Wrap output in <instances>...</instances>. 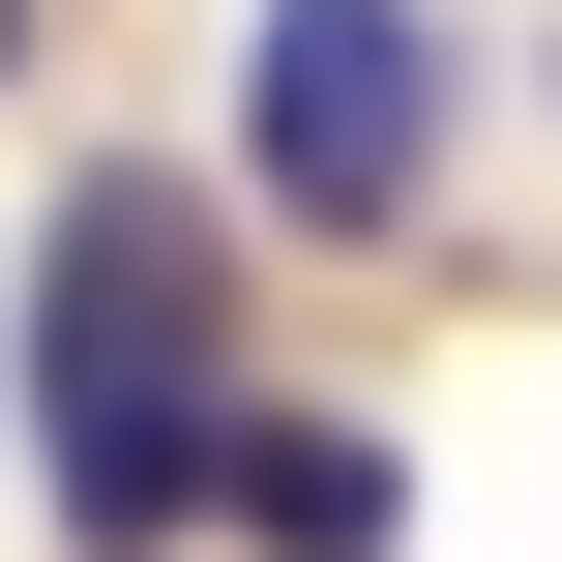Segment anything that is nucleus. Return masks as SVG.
Returning <instances> with one entry per match:
<instances>
[{
  "label": "nucleus",
  "mask_w": 562,
  "mask_h": 562,
  "mask_svg": "<svg viewBox=\"0 0 562 562\" xmlns=\"http://www.w3.org/2000/svg\"><path fill=\"white\" fill-rule=\"evenodd\" d=\"M237 237H207V178L178 148H119V178H59V237H30V474H59V533L89 562H178L237 504Z\"/></svg>",
  "instance_id": "1"
},
{
  "label": "nucleus",
  "mask_w": 562,
  "mask_h": 562,
  "mask_svg": "<svg viewBox=\"0 0 562 562\" xmlns=\"http://www.w3.org/2000/svg\"><path fill=\"white\" fill-rule=\"evenodd\" d=\"M445 119H474L445 0H267V30H237V178H267L296 237H415Z\"/></svg>",
  "instance_id": "2"
},
{
  "label": "nucleus",
  "mask_w": 562,
  "mask_h": 562,
  "mask_svg": "<svg viewBox=\"0 0 562 562\" xmlns=\"http://www.w3.org/2000/svg\"><path fill=\"white\" fill-rule=\"evenodd\" d=\"M237 533H267V562H385V533H415V474H385L356 415H267V445H237Z\"/></svg>",
  "instance_id": "3"
},
{
  "label": "nucleus",
  "mask_w": 562,
  "mask_h": 562,
  "mask_svg": "<svg viewBox=\"0 0 562 562\" xmlns=\"http://www.w3.org/2000/svg\"><path fill=\"white\" fill-rule=\"evenodd\" d=\"M0 59H30V0H0Z\"/></svg>",
  "instance_id": "4"
}]
</instances>
